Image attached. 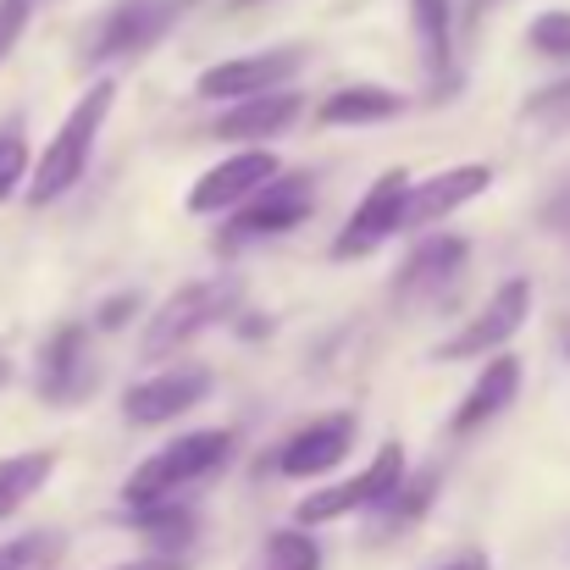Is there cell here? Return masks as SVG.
Segmentation results:
<instances>
[{
  "label": "cell",
  "instance_id": "6da1fadb",
  "mask_svg": "<svg viewBox=\"0 0 570 570\" xmlns=\"http://www.w3.org/2000/svg\"><path fill=\"white\" fill-rule=\"evenodd\" d=\"M111 106H117V83H111V78L89 83V89L72 100V111L61 117L56 139L45 145V156H39V167H33V178H28V205L61 199V194L89 173V156H95V139H100Z\"/></svg>",
  "mask_w": 570,
  "mask_h": 570
},
{
  "label": "cell",
  "instance_id": "7a4b0ae2",
  "mask_svg": "<svg viewBox=\"0 0 570 570\" xmlns=\"http://www.w3.org/2000/svg\"><path fill=\"white\" fill-rule=\"evenodd\" d=\"M227 460H233V432H227V426L184 432V438H173L167 449H156V454H150V460H145L134 476H128L122 504H128V510L167 504V499H178L184 488L205 482V476H216Z\"/></svg>",
  "mask_w": 570,
  "mask_h": 570
},
{
  "label": "cell",
  "instance_id": "3957f363",
  "mask_svg": "<svg viewBox=\"0 0 570 570\" xmlns=\"http://www.w3.org/2000/svg\"><path fill=\"white\" fill-rule=\"evenodd\" d=\"M189 6H199V0H128V6L106 11L83 39V61L106 67V61H128V56L150 50L156 39H167L189 17Z\"/></svg>",
  "mask_w": 570,
  "mask_h": 570
},
{
  "label": "cell",
  "instance_id": "277c9868",
  "mask_svg": "<svg viewBox=\"0 0 570 570\" xmlns=\"http://www.w3.org/2000/svg\"><path fill=\"white\" fill-rule=\"evenodd\" d=\"M233 299H238V283H233V277H210V283H189V288H178V294L150 316V327H145V338H139V355H145V361H156V355L184 350L194 333L216 327V322L233 311Z\"/></svg>",
  "mask_w": 570,
  "mask_h": 570
},
{
  "label": "cell",
  "instance_id": "5b68a950",
  "mask_svg": "<svg viewBox=\"0 0 570 570\" xmlns=\"http://www.w3.org/2000/svg\"><path fill=\"white\" fill-rule=\"evenodd\" d=\"M532 316V283L527 277H510V283H499L493 294H488V305L454 333V338H443L438 344V366H454V361H476V355H499L515 333H521V322Z\"/></svg>",
  "mask_w": 570,
  "mask_h": 570
},
{
  "label": "cell",
  "instance_id": "8992f818",
  "mask_svg": "<svg viewBox=\"0 0 570 570\" xmlns=\"http://www.w3.org/2000/svg\"><path fill=\"white\" fill-rule=\"evenodd\" d=\"M399 482H404V449L382 443L366 471H355L350 482L322 488V493H311L299 504V527H322V521H338V515H355V510H377V504H387L399 493Z\"/></svg>",
  "mask_w": 570,
  "mask_h": 570
},
{
  "label": "cell",
  "instance_id": "52a82bcc",
  "mask_svg": "<svg viewBox=\"0 0 570 570\" xmlns=\"http://www.w3.org/2000/svg\"><path fill=\"white\" fill-rule=\"evenodd\" d=\"M311 205H316V189H311V178H305V173H277L272 184H261V189H255L249 199H244V205H238L227 244H249V238H277V233L299 227V222L311 216Z\"/></svg>",
  "mask_w": 570,
  "mask_h": 570
},
{
  "label": "cell",
  "instance_id": "ba28073f",
  "mask_svg": "<svg viewBox=\"0 0 570 570\" xmlns=\"http://www.w3.org/2000/svg\"><path fill=\"white\" fill-rule=\"evenodd\" d=\"M299 67H305V50H299V45L261 50V56H238V61H222V67L199 72V95H205V100H249V95H272V89H283Z\"/></svg>",
  "mask_w": 570,
  "mask_h": 570
},
{
  "label": "cell",
  "instance_id": "9c48e42d",
  "mask_svg": "<svg viewBox=\"0 0 570 570\" xmlns=\"http://www.w3.org/2000/svg\"><path fill=\"white\" fill-rule=\"evenodd\" d=\"M465 261H471V244H465V238H454V233H426V238L404 255L393 288H399V299L432 305L438 294H449V288L460 283Z\"/></svg>",
  "mask_w": 570,
  "mask_h": 570
},
{
  "label": "cell",
  "instance_id": "30bf717a",
  "mask_svg": "<svg viewBox=\"0 0 570 570\" xmlns=\"http://www.w3.org/2000/svg\"><path fill=\"white\" fill-rule=\"evenodd\" d=\"M95 387V361H89V327L61 322L45 350H39V399L50 404H78Z\"/></svg>",
  "mask_w": 570,
  "mask_h": 570
},
{
  "label": "cell",
  "instance_id": "8fae6325",
  "mask_svg": "<svg viewBox=\"0 0 570 570\" xmlns=\"http://www.w3.org/2000/svg\"><path fill=\"white\" fill-rule=\"evenodd\" d=\"M283 173V161L272 156V150H238V156H227V161H216L199 184L189 189V205L194 216H216V210H233V205H244L249 194L261 189V184H272Z\"/></svg>",
  "mask_w": 570,
  "mask_h": 570
},
{
  "label": "cell",
  "instance_id": "7c38bea8",
  "mask_svg": "<svg viewBox=\"0 0 570 570\" xmlns=\"http://www.w3.org/2000/svg\"><path fill=\"white\" fill-rule=\"evenodd\" d=\"M493 184V167L488 161H471V167H449L426 184H410L404 194V210H399V233H421V227H438L449 210H460L465 199L488 194Z\"/></svg>",
  "mask_w": 570,
  "mask_h": 570
},
{
  "label": "cell",
  "instance_id": "4fadbf2b",
  "mask_svg": "<svg viewBox=\"0 0 570 570\" xmlns=\"http://www.w3.org/2000/svg\"><path fill=\"white\" fill-rule=\"evenodd\" d=\"M350 449H355V415L338 410V415H322V421L299 426V432L283 443L277 471L294 476V482H305V476H327V471H338V465L350 460Z\"/></svg>",
  "mask_w": 570,
  "mask_h": 570
},
{
  "label": "cell",
  "instance_id": "5bb4252c",
  "mask_svg": "<svg viewBox=\"0 0 570 570\" xmlns=\"http://www.w3.org/2000/svg\"><path fill=\"white\" fill-rule=\"evenodd\" d=\"M404 194H410V173H382L377 184L366 189V199L355 205V216H350V227L338 233V244H333V255L338 261H355V255H372L382 238H393L399 233V210H404Z\"/></svg>",
  "mask_w": 570,
  "mask_h": 570
},
{
  "label": "cell",
  "instance_id": "9a60e30c",
  "mask_svg": "<svg viewBox=\"0 0 570 570\" xmlns=\"http://www.w3.org/2000/svg\"><path fill=\"white\" fill-rule=\"evenodd\" d=\"M205 393H210V372H199V366H189V372H161V377L134 382L122 393V415L134 426H161V421H178L184 410H194Z\"/></svg>",
  "mask_w": 570,
  "mask_h": 570
},
{
  "label": "cell",
  "instance_id": "2e32d148",
  "mask_svg": "<svg viewBox=\"0 0 570 570\" xmlns=\"http://www.w3.org/2000/svg\"><path fill=\"white\" fill-rule=\"evenodd\" d=\"M521 361L515 355H493L488 366H482V377L471 382V393L460 399V410H454V432L465 438V432H476V426H488L493 415H504L510 404H515V393H521Z\"/></svg>",
  "mask_w": 570,
  "mask_h": 570
},
{
  "label": "cell",
  "instance_id": "e0dca14e",
  "mask_svg": "<svg viewBox=\"0 0 570 570\" xmlns=\"http://www.w3.org/2000/svg\"><path fill=\"white\" fill-rule=\"evenodd\" d=\"M299 117V95H288V89H272V95H249V100H233L222 117H216V139H227V145H249V139H272V134H283L288 122Z\"/></svg>",
  "mask_w": 570,
  "mask_h": 570
},
{
  "label": "cell",
  "instance_id": "ac0fdd59",
  "mask_svg": "<svg viewBox=\"0 0 570 570\" xmlns=\"http://www.w3.org/2000/svg\"><path fill=\"white\" fill-rule=\"evenodd\" d=\"M399 111H404V95L377 89V83H350V89L327 95L316 117H322L327 128H361V122H387V117H399Z\"/></svg>",
  "mask_w": 570,
  "mask_h": 570
},
{
  "label": "cell",
  "instance_id": "d6986e66",
  "mask_svg": "<svg viewBox=\"0 0 570 570\" xmlns=\"http://www.w3.org/2000/svg\"><path fill=\"white\" fill-rule=\"evenodd\" d=\"M410 22H415V45H421V61L426 72L449 78V45H454V6L449 0H410Z\"/></svg>",
  "mask_w": 570,
  "mask_h": 570
},
{
  "label": "cell",
  "instance_id": "ffe728a7",
  "mask_svg": "<svg viewBox=\"0 0 570 570\" xmlns=\"http://www.w3.org/2000/svg\"><path fill=\"white\" fill-rule=\"evenodd\" d=\"M56 471V454L50 449H28V454H6L0 460V521L17 515Z\"/></svg>",
  "mask_w": 570,
  "mask_h": 570
},
{
  "label": "cell",
  "instance_id": "44dd1931",
  "mask_svg": "<svg viewBox=\"0 0 570 570\" xmlns=\"http://www.w3.org/2000/svg\"><path fill=\"white\" fill-rule=\"evenodd\" d=\"M128 521H134V527L156 543V554L184 560V549L194 543V510H184L178 499H167V504H145V510H134Z\"/></svg>",
  "mask_w": 570,
  "mask_h": 570
},
{
  "label": "cell",
  "instance_id": "7402d4cb",
  "mask_svg": "<svg viewBox=\"0 0 570 570\" xmlns=\"http://www.w3.org/2000/svg\"><path fill=\"white\" fill-rule=\"evenodd\" d=\"M266 570H322V549L305 538V527H283L266 538Z\"/></svg>",
  "mask_w": 570,
  "mask_h": 570
},
{
  "label": "cell",
  "instance_id": "603a6c76",
  "mask_svg": "<svg viewBox=\"0 0 570 570\" xmlns=\"http://www.w3.org/2000/svg\"><path fill=\"white\" fill-rule=\"evenodd\" d=\"M61 560V538L56 532H28L0 543V570H50Z\"/></svg>",
  "mask_w": 570,
  "mask_h": 570
},
{
  "label": "cell",
  "instance_id": "cb8c5ba5",
  "mask_svg": "<svg viewBox=\"0 0 570 570\" xmlns=\"http://www.w3.org/2000/svg\"><path fill=\"white\" fill-rule=\"evenodd\" d=\"M527 45L549 61H570V11H543L527 28Z\"/></svg>",
  "mask_w": 570,
  "mask_h": 570
},
{
  "label": "cell",
  "instance_id": "d4e9b609",
  "mask_svg": "<svg viewBox=\"0 0 570 570\" xmlns=\"http://www.w3.org/2000/svg\"><path fill=\"white\" fill-rule=\"evenodd\" d=\"M28 178V139L17 128H0V205L22 189Z\"/></svg>",
  "mask_w": 570,
  "mask_h": 570
},
{
  "label": "cell",
  "instance_id": "484cf974",
  "mask_svg": "<svg viewBox=\"0 0 570 570\" xmlns=\"http://www.w3.org/2000/svg\"><path fill=\"white\" fill-rule=\"evenodd\" d=\"M432 499H438V471H426V476H415V482H399V493H393L387 504H393L399 521H415Z\"/></svg>",
  "mask_w": 570,
  "mask_h": 570
},
{
  "label": "cell",
  "instance_id": "4316f807",
  "mask_svg": "<svg viewBox=\"0 0 570 570\" xmlns=\"http://www.w3.org/2000/svg\"><path fill=\"white\" fill-rule=\"evenodd\" d=\"M527 117H532V122H570V78L538 89V95L527 100Z\"/></svg>",
  "mask_w": 570,
  "mask_h": 570
},
{
  "label": "cell",
  "instance_id": "83f0119b",
  "mask_svg": "<svg viewBox=\"0 0 570 570\" xmlns=\"http://www.w3.org/2000/svg\"><path fill=\"white\" fill-rule=\"evenodd\" d=\"M28 11H33V0H0V61H6V50L17 45V33H22Z\"/></svg>",
  "mask_w": 570,
  "mask_h": 570
},
{
  "label": "cell",
  "instance_id": "f1b7e54d",
  "mask_svg": "<svg viewBox=\"0 0 570 570\" xmlns=\"http://www.w3.org/2000/svg\"><path fill=\"white\" fill-rule=\"evenodd\" d=\"M134 311H139V294H117V299H106V305H100L95 327H100V333H111V327H122Z\"/></svg>",
  "mask_w": 570,
  "mask_h": 570
},
{
  "label": "cell",
  "instance_id": "f546056e",
  "mask_svg": "<svg viewBox=\"0 0 570 570\" xmlns=\"http://www.w3.org/2000/svg\"><path fill=\"white\" fill-rule=\"evenodd\" d=\"M543 222L554 227V233H570V184L554 199H549V210H543Z\"/></svg>",
  "mask_w": 570,
  "mask_h": 570
},
{
  "label": "cell",
  "instance_id": "4dcf8cb0",
  "mask_svg": "<svg viewBox=\"0 0 570 570\" xmlns=\"http://www.w3.org/2000/svg\"><path fill=\"white\" fill-rule=\"evenodd\" d=\"M117 570H189V560H173V554H145V560H128Z\"/></svg>",
  "mask_w": 570,
  "mask_h": 570
},
{
  "label": "cell",
  "instance_id": "1f68e13d",
  "mask_svg": "<svg viewBox=\"0 0 570 570\" xmlns=\"http://www.w3.org/2000/svg\"><path fill=\"white\" fill-rule=\"evenodd\" d=\"M438 570H493L488 566V554L482 549H465V554H454V560H443Z\"/></svg>",
  "mask_w": 570,
  "mask_h": 570
},
{
  "label": "cell",
  "instance_id": "d6a6232c",
  "mask_svg": "<svg viewBox=\"0 0 570 570\" xmlns=\"http://www.w3.org/2000/svg\"><path fill=\"white\" fill-rule=\"evenodd\" d=\"M233 6H261V0H233Z\"/></svg>",
  "mask_w": 570,
  "mask_h": 570
}]
</instances>
